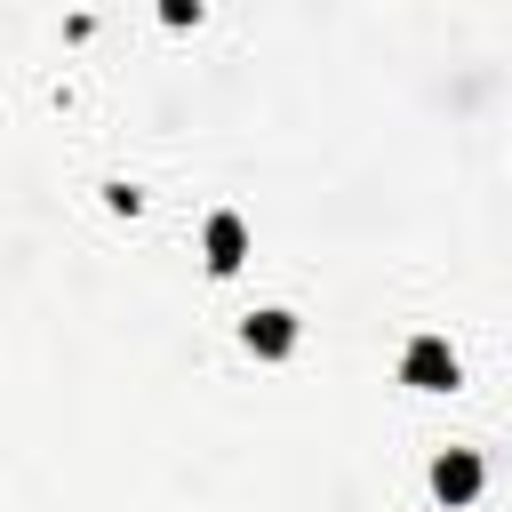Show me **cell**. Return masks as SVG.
<instances>
[{
  "mask_svg": "<svg viewBox=\"0 0 512 512\" xmlns=\"http://www.w3.org/2000/svg\"><path fill=\"white\" fill-rule=\"evenodd\" d=\"M464 368H456V344L448 336H408V352H400V384H416V392H448Z\"/></svg>",
  "mask_w": 512,
  "mask_h": 512,
  "instance_id": "obj_1",
  "label": "cell"
},
{
  "mask_svg": "<svg viewBox=\"0 0 512 512\" xmlns=\"http://www.w3.org/2000/svg\"><path fill=\"white\" fill-rule=\"evenodd\" d=\"M240 344H248L256 360H288V352H296V312H280V304L248 312V320H240Z\"/></svg>",
  "mask_w": 512,
  "mask_h": 512,
  "instance_id": "obj_2",
  "label": "cell"
},
{
  "mask_svg": "<svg viewBox=\"0 0 512 512\" xmlns=\"http://www.w3.org/2000/svg\"><path fill=\"white\" fill-rule=\"evenodd\" d=\"M480 480H488V464H480L472 448L432 456V496H440V504H472V496H480Z\"/></svg>",
  "mask_w": 512,
  "mask_h": 512,
  "instance_id": "obj_3",
  "label": "cell"
},
{
  "mask_svg": "<svg viewBox=\"0 0 512 512\" xmlns=\"http://www.w3.org/2000/svg\"><path fill=\"white\" fill-rule=\"evenodd\" d=\"M240 256H248V224L232 208H216L208 216V272H240Z\"/></svg>",
  "mask_w": 512,
  "mask_h": 512,
  "instance_id": "obj_4",
  "label": "cell"
},
{
  "mask_svg": "<svg viewBox=\"0 0 512 512\" xmlns=\"http://www.w3.org/2000/svg\"><path fill=\"white\" fill-rule=\"evenodd\" d=\"M160 16H168V24H192V16H200V0H160Z\"/></svg>",
  "mask_w": 512,
  "mask_h": 512,
  "instance_id": "obj_5",
  "label": "cell"
}]
</instances>
